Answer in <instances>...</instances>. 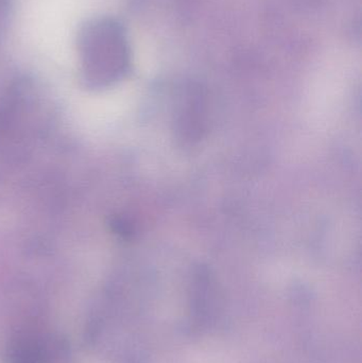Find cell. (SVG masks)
<instances>
[{
  "instance_id": "6da1fadb",
  "label": "cell",
  "mask_w": 362,
  "mask_h": 363,
  "mask_svg": "<svg viewBox=\"0 0 362 363\" xmlns=\"http://www.w3.org/2000/svg\"><path fill=\"white\" fill-rule=\"evenodd\" d=\"M83 76L89 85L106 86L127 74L131 50L125 28L111 17L87 21L79 32Z\"/></svg>"
},
{
  "instance_id": "7a4b0ae2",
  "label": "cell",
  "mask_w": 362,
  "mask_h": 363,
  "mask_svg": "<svg viewBox=\"0 0 362 363\" xmlns=\"http://www.w3.org/2000/svg\"><path fill=\"white\" fill-rule=\"evenodd\" d=\"M4 363H49L48 351L40 339L19 336L6 347Z\"/></svg>"
}]
</instances>
